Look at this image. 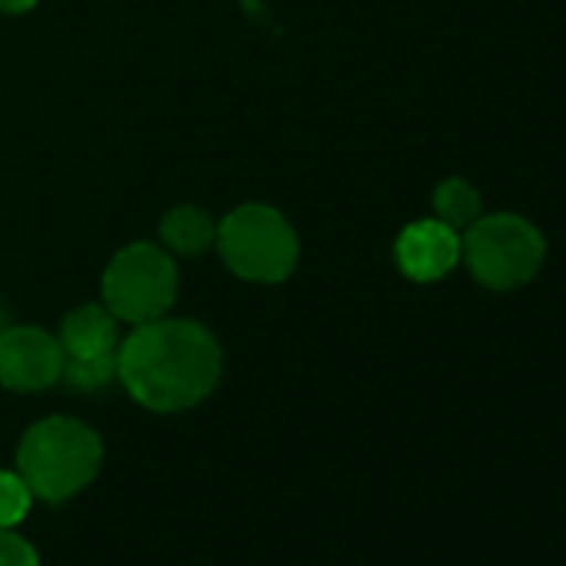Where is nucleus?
<instances>
[{
  "label": "nucleus",
  "mask_w": 566,
  "mask_h": 566,
  "mask_svg": "<svg viewBox=\"0 0 566 566\" xmlns=\"http://www.w3.org/2000/svg\"><path fill=\"white\" fill-rule=\"evenodd\" d=\"M64 350L44 327L18 324L0 331V384L14 394H41L61 380Z\"/></svg>",
  "instance_id": "obj_7"
},
{
  "label": "nucleus",
  "mask_w": 566,
  "mask_h": 566,
  "mask_svg": "<svg viewBox=\"0 0 566 566\" xmlns=\"http://www.w3.org/2000/svg\"><path fill=\"white\" fill-rule=\"evenodd\" d=\"M31 500H34V493L28 490L21 473L0 470V530H14L28 516Z\"/></svg>",
  "instance_id": "obj_11"
},
{
  "label": "nucleus",
  "mask_w": 566,
  "mask_h": 566,
  "mask_svg": "<svg viewBox=\"0 0 566 566\" xmlns=\"http://www.w3.org/2000/svg\"><path fill=\"white\" fill-rule=\"evenodd\" d=\"M61 350L64 370L61 380L77 394L104 390L117 377V317L101 304H84L71 311L61 324Z\"/></svg>",
  "instance_id": "obj_6"
},
{
  "label": "nucleus",
  "mask_w": 566,
  "mask_h": 566,
  "mask_svg": "<svg viewBox=\"0 0 566 566\" xmlns=\"http://www.w3.org/2000/svg\"><path fill=\"white\" fill-rule=\"evenodd\" d=\"M104 463V443L77 417L38 420L18 447V473L44 503H67L94 483Z\"/></svg>",
  "instance_id": "obj_2"
},
{
  "label": "nucleus",
  "mask_w": 566,
  "mask_h": 566,
  "mask_svg": "<svg viewBox=\"0 0 566 566\" xmlns=\"http://www.w3.org/2000/svg\"><path fill=\"white\" fill-rule=\"evenodd\" d=\"M160 240L167 250L180 253V256H200L217 243V223L203 207H174L164 220H160Z\"/></svg>",
  "instance_id": "obj_9"
},
{
  "label": "nucleus",
  "mask_w": 566,
  "mask_h": 566,
  "mask_svg": "<svg viewBox=\"0 0 566 566\" xmlns=\"http://www.w3.org/2000/svg\"><path fill=\"white\" fill-rule=\"evenodd\" d=\"M38 4V0H0V11L4 14H24Z\"/></svg>",
  "instance_id": "obj_13"
},
{
  "label": "nucleus",
  "mask_w": 566,
  "mask_h": 566,
  "mask_svg": "<svg viewBox=\"0 0 566 566\" xmlns=\"http://www.w3.org/2000/svg\"><path fill=\"white\" fill-rule=\"evenodd\" d=\"M460 243H463L460 260L467 263L473 280L496 294L530 283L546 260V240L539 227L506 210L483 213L476 223L463 230Z\"/></svg>",
  "instance_id": "obj_3"
},
{
  "label": "nucleus",
  "mask_w": 566,
  "mask_h": 566,
  "mask_svg": "<svg viewBox=\"0 0 566 566\" xmlns=\"http://www.w3.org/2000/svg\"><path fill=\"white\" fill-rule=\"evenodd\" d=\"M217 250L223 263L253 283H280L297 270L301 240L280 210L243 203L217 227Z\"/></svg>",
  "instance_id": "obj_4"
},
{
  "label": "nucleus",
  "mask_w": 566,
  "mask_h": 566,
  "mask_svg": "<svg viewBox=\"0 0 566 566\" xmlns=\"http://www.w3.org/2000/svg\"><path fill=\"white\" fill-rule=\"evenodd\" d=\"M460 253H463L460 233L437 217L417 220L403 227V233L397 237V266L403 270V276L417 283L443 280L460 263Z\"/></svg>",
  "instance_id": "obj_8"
},
{
  "label": "nucleus",
  "mask_w": 566,
  "mask_h": 566,
  "mask_svg": "<svg viewBox=\"0 0 566 566\" xmlns=\"http://www.w3.org/2000/svg\"><path fill=\"white\" fill-rule=\"evenodd\" d=\"M433 213L437 220H443L447 227H453L457 233H463L470 223H476L483 217V200L480 190L470 180L450 177L433 190Z\"/></svg>",
  "instance_id": "obj_10"
},
{
  "label": "nucleus",
  "mask_w": 566,
  "mask_h": 566,
  "mask_svg": "<svg viewBox=\"0 0 566 566\" xmlns=\"http://www.w3.org/2000/svg\"><path fill=\"white\" fill-rule=\"evenodd\" d=\"M223 370L217 337L197 321L140 324L117 350V380L157 413H180L203 403Z\"/></svg>",
  "instance_id": "obj_1"
},
{
  "label": "nucleus",
  "mask_w": 566,
  "mask_h": 566,
  "mask_svg": "<svg viewBox=\"0 0 566 566\" xmlns=\"http://www.w3.org/2000/svg\"><path fill=\"white\" fill-rule=\"evenodd\" d=\"M0 566H41L38 549L14 530H0Z\"/></svg>",
  "instance_id": "obj_12"
},
{
  "label": "nucleus",
  "mask_w": 566,
  "mask_h": 566,
  "mask_svg": "<svg viewBox=\"0 0 566 566\" xmlns=\"http://www.w3.org/2000/svg\"><path fill=\"white\" fill-rule=\"evenodd\" d=\"M174 256L147 240L127 243L104 270V307L134 327L167 317L177 301Z\"/></svg>",
  "instance_id": "obj_5"
}]
</instances>
